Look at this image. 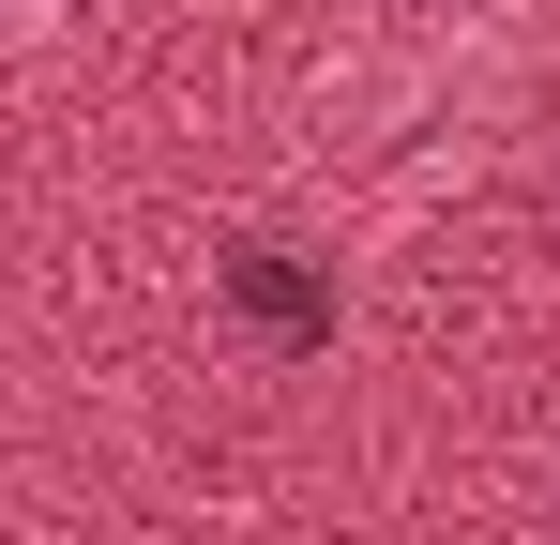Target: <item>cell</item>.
I'll return each instance as SVG.
<instances>
[{
    "label": "cell",
    "mask_w": 560,
    "mask_h": 545,
    "mask_svg": "<svg viewBox=\"0 0 560 545\" xmlns=\"http://www.w3.org/2000/svg\"><path fill=\"white\" fill-rule=\"evenodd\" d=\"M228 303H243L273 349H318V334H334V288H318L303 258H273V243H243V258H228Z\"/></svg>",
    "instance_id": "obj_1"
}]
</instances>
